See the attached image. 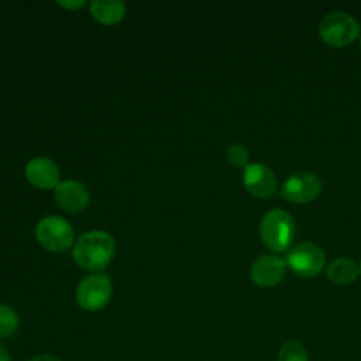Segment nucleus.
Wrapping results in <instances>:
<instances>
[{"label": "nucleus", "instance_id": "obj_9", "mask_svg": "<svg viewBox=\"0 0 361 361\" xmlns=\"http://www.w3.org/2000/svg\"><path fill=\"white\" fill-rule=\"evenodd\" d=\"M286 272V262L274 255H262L257 258L250 269L252 282L262 288L278 285Z\"/></svg>", "mask_w": 361, "mask_h": 361}, {"label": "nucleus", "instance_id": "obj_16", "mask_svg": "<svg viewBox=\"0 0 361 361\" xmlns=\"http://www.w3.org/2000/svg\"><path fill=\"white\" fill-rule=\"evenodd\" d=\"M227 159L233 166L245 168L248 165V151L241 144H233L227 148Z\"/></svg>", "mask_w": 361, "mask_h": 361}, {"label": "nucleus", "instance_id": "obj_10", "mask_svg": "<svg viewBox=\"0 0 361 361\" xmlns=\"http://www.w3.org/2000/svg\"><path fill=\"white\" fill-rule=\"evenodd\" d=\"M55 200L62 210L68 213H79L87 207L90 195L83 183L66 179L59 182L55 188Z\"/></svg>", "mask_w": 361, "mask_h": 361}, {"label": "nucleus", "instance_id": "obj_7", "mask_svg": "<svg viewBox=\"0 0 361 361\" xmlns=\"http://www.w3.org/2000/svg\"><path fill=\"white\" fill-rule=\"evenodd\" d=\"M322 192V180L312 172H298L286 179L281 196L292 203L305 204L314 200Z\"/></svg>", "mask_w": 361, "mask_h": 361}, {"label": "nucleus", "instance_id": "obj_1", "mask_svg": "<svg viewBox=\"0 0 361 361\" xmlns=\"http://www.w3.org/2000/svg\"><path fill=\"white\" fill-rule=\"evenodd\" d=\"M114 251L116 244L113 237L106 231L94 230L79 237L72 257L79 267L87 271H99L110 264Z\"/></svg>", "mask_w": 361, "mask_h": 361}, {"label": "nucleus", "instance_id": "obj_18", "mask_svg": "<svg viewBox=\"0 0 361 361\" xmlns=\"http://www.w3.org/2000/svg\"><path fill=\"white\" fill-rule=\"evenodd\" d=\"M58 4L62 6V7H66V8L76 10V8L82 7V6H85L86 1H58Z\"/></svg>", "mask_w": 361, "mask_h": 361}, {"label": "nucleus", "instance_id": "obj_4", "mask_svg": "<svg viewBox=\"0 0 361 361\" xmlns=\"http://www.w3.org/2000/svg\"><path fill=\"white\" fill-rule=\"evenodd\" d=\"M111 299V281L106 274H93L83 278L76 289L79 306L89 312L103 309Z\"/></svg>", "mask_w": 361, "mask_h": 361}, {"label": "nucleus", "instance_id": "obj_15", "mask_svg": "<svg viewBox=\"0 0 361 361\" xmlns=\"http://www.w3.org/2000/svg\"><path fill=\"white\" fill-rule=\"evenodd\" d=\"M276 361H309V355L299 341L289 340L281 345Z\"/></svg>", "mask_w": 361, "mask_h": 361}, {"label": "nucleus", "instance_id": "obj_2", "mask_svg": "<svg viewBox=\"0 0 361 361\" xmlns=\"http://www.w3.org/2000/svg\"><path fill=\"white\" fill-rule=\"evenodd\" d=\"M259 233L264 244L272 251L282 252L290 247L295 237V221L282 209L269 210L261 220Z\"/></svg>", "mask_w": 361, "mask_h": 361}, {"label": "nucleus", "instance_id": "obj_11", "mask_svg": "<svg viewBox=\"0 0 361 361\" xmlns=\"http://www.w3.org/2000/svg\"><path fill=\"white\" fill-rule=\"evenodd\" d=\"M25 178L35 188L51 189L59 185V169L51 159L37 157L27 164Z\"/></svg>", "mask_w": 361, "mask_h": 361}, {"label": "nucleus", "instance_id": "obj_3", "mask_svg": "<svg viewBox=\"0 0 361 361\" xmlns=\"http://www.w3.org/2000/svg\"><path fill=\"white\" fill-rule=\"evenodd\" d=\"M322 39L334 48H343L354 42L360 34V25L354 17L344 11H333L319 24Z\"/></svg>", "mask_w": 361, "mask_h": 361}, {"label": "nucleus", "instance_id": "obj_13", "mask_svg": "<svg viewBox=\"0 0 361 361\" xmlns=\"http://www.w3.org/2000/svg\"><path fill=\"white\" fill-rule=\"evenodd\" d=\"M358 274H360V267H357V264L347 257H338L333 259L327 265V271H326L327 278L336 285L353 283L357 279Z\"/></svg>", "mask_w": 361, "mask_h": 361}, {"label": "nucleus", "instance_id": "obj_20", "mask_svg": "<svg viewBox=\"0 0 361 361\" xmlns=\"http://www.w3.org/2000/svg\"><path fill=\"white\" fill-rule=\"evenodd\" d=\"M360 272H361V264H360Z\"/></svg>", "mask_w": 361, "mask_h": 361}, {"label": "nucleus", "instance_id": "obj_19", "mask_svg": "<svg viewBox=\"0 0 361 361\" xmlns=\"http://www.w3.org/2000/svg\"><path fill=\"white\" fill-rule=\"evenodd\" d=\"M0 361H11L8 350L0 343Z\"/></svg>", "mask_w": 361, "mask_h": 361}, {"label": "nucleus", "instance_id": "obj_12", "mask_svg": "<svg viewBox=\"0 0 361 361\" xmlns=\"http://www.w3.org/2000/svg\"><path fill=\"white\" fill-rule=\"evenodd\" d=\"M90 13L100 24L114 25L123 20L126 6L120 0H94L90 3Z\"/></svg>", "mask_w": 361, "mask_h": 361}, {"label": "nucleus", "instance_id": "obj_21", "mask_svg": "<svg viewBox=\"0 0 361 361\" xmlns=\"http://www.w3.org/2000/svg\"><path fill=\"white\" fill-rule=\"evenodd\" d=\"M360 47H361V39H360Z\"/></svg>", "mask_w": 361, "mask_h": 361}, {"label": "nucleus", "instance_id": "obj_5", "mask_svg": "<svg viewBox=\"0 0 361 361\" xmlns=\"http://www.w3.org/2000/svg\"><path fill=\"white\" fill-rule=\"evenodd\" d=\"M38 243L48 251L59 252L68 250L73 243V228L71 224L56 216L41 219L35 228Z\"/></svg>", "mask_w": 361, "mask_h": 361}, {"label": "nucleus", "instance_id": "obj_8", "mask_svg": "<svg viewBox=\"0 0 361 361\" xmlns=\"http://www.w3.org/2000/svg\"><path fill=\"white\" fill-rule=\"evenodd\" d=\"M243 180L245 189L257 197H269L276 190V178L264 164H248L244 168Z\"/></svg>", "mask_w": 361, "mask_h": 361}, {"label": "nucleus", "instance_id": "obj_17", "mask_svg": "<svg viewBox=\"0 0 361 361\" xmlns=\"http://www.w3.org/2000/svg\"><path fill=\"white\" fill-rule=\"evenodd\" d=\"M28 361H62V360L54 354H37V355H32Z\"/></svg>", "mask_w": 361, "mask_h": 361}, {"label": "nucleus", "instance_id": "obj_6", "mask_svg": "<svg viewBox=\"0 0 361 361\" xmlns=\"http://www.w3.org/2000/svg\"><path fill=\"white\" fill-rule=\"evenodd\" d=\"M286 264L302 278H313L324 268L326 258L322 248L305 241L293 245L286 255Z\"/></svg>", "mask_w": 361, "mask_h": 361}, {"label": "nucleus", "instance_id": "obj_14", "mask_svg": "<svg viewBox=\"0 0 361 361\" xmlns=\"http://www.w3.org/2000/svg\"><path fill=\"white\" fill-rule=\"evenodd\" d=\"M20 326V317L17 312L7 306L0 303V338H8L11 337Z\"/></svg>", "mask_w": 361, "mask_h": 361}]
</instances>
